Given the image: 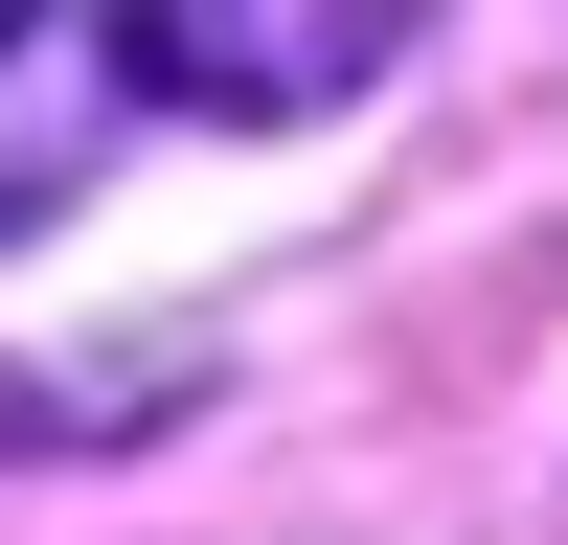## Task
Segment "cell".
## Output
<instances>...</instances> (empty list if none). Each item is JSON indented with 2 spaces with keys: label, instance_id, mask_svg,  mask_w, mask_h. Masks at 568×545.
I'll return each mask as SVG.
<instances>
[{
  "label": "cell",
  "instance_id": "6da1fadb",
  "mask_svg": "<svg viewBox=\"0 0 568 545\" xmlns=\"http://www.w3.org/2000/svg\"><path fill=\"white\" fill-rule=\"evenodd\" d=\"M114 23H136V69H160V114L273 136V114H342L409 45V0H114Z\"/></svg>",
  "mask_w": 568,
  "mask_h": 545
},
{
  "label": "cell",
  "instance_id": "7a4b0ae2",
  "mask_svg": "<svg viewBox=\"0 0 568 545\" xmlns=\"http://www.w3.org/2000/svg\"><path fill=\"white\" fill-rule=\"evenodd\" d=\"M160 114V69H136L114 0H0V227L91 205V160Z\"/></svg>",
  "mask_w": 568,
  "mask_h": 545
}]
</instances>
